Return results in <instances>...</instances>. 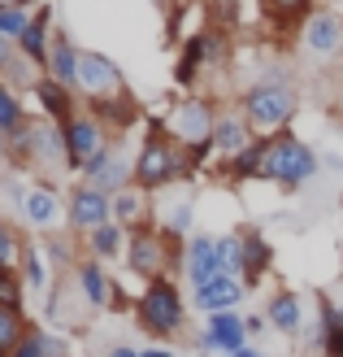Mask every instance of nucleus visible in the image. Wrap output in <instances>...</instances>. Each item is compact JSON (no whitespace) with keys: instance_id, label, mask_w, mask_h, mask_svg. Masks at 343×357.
<instances>
[{"instance_id":"obj_1","label":"nucleus","mask_w":343,"mask_h":357,"mask_svg":"<svg viewBox=\"0 0 343 357\" xmlns=\"http://www.w3.org/2000/svg\"><path fill=\"white\" fill-rule=\"evenodd\" d=\"M187 174H191V153L183 144H174V139L161 131V122H152V131L143 135V144L135 153V188L139 192H161V188H170Z\"/></svg>"},{"instance_id":"obj_2","label":"nucleus","mask_w":343,"mask_h":357,"mask_svg":"<svg viewBox=\"0 0 343 357\" xmlns=\"http://www.w3.org/2000/svg\"><path fill=\"white\" fill-rule=\"evenodd\" d=\"M239 114L257 135H278L300 114V87L296 83H248L239 92Z\"/></svg>"},{"instance_id":"obj_3","label":"nucleus","mask_w":343,"mask_h":357,"mask_svg":"<svg viewBox=\"0 0 343 357\" xmlns=\"http://www.w3.org/2000/svg\"><path fill=\"white\" fill-rule=\"evenodd\" d=\"M187 296L178 292L174 279H152L143 283V292L135 296V323L157 335V340H170V335H183L187 331Z\"/></svg>"},{"instance_id":"obj_4","label":"nucleus","mask_w":343,"mask_h":357,"mask_svg":"<svg viewBox=\"0 0 343 357\" xmlns=\"http://www.w3.org/2000/svg\"><path fill=\"white\" fill-rule=\"evenodd\" d=\"M183 244L187 240H170L157 222H148V227L131 231V244H126V266H131V275H139L143 283L170 279L174 266L183 271Z\"/></svg>"},{"instance_id":"obj_5","label":"nucleus","mask_w":343,"mask_h":357,"mask_svg":"<svg viewBox=\"0 0 343 357\" xmlns=\"http://www.w3.org/2000/svg\"><path fill=\"white\" fill-rule=\"evenodd\" d=\"M317 166H321V162H317L313 144H304V139L292 135V131H278V135H269L261 178H269V183H278V188H287V192H296V188H304V183L317 174Z\"/></svg>"},{"instance_id":"obj_6","label":"nucleus","mask_w":343,"mask_h":357,"mask_svg":"<svg viewBox=\"0 0 343 357\" xmlns=\"http://www.w3.org/2000/svg\"><path fill=\"white\" fill-rule=\"evenodd\" d=\"M218 105L209 96H183L170 105L166 122H161V131H166L174 144H183L187 153L196 149H213V131H218Z\"/></svg>"},{"instance_id":"obj_7","label":"nucleus","mask_w":343,"mask_h":357,"mask_svg":"<svg viewBox=\"0 0 343 357\" xmlns=\"http://www.w3.org/2000/svg\"><path fill=\"white\" fill-rule=\"evenodd\" d=\"M300 48H304V57L313 66L343 70V13L313 9V17L300 26Z\"/></svg>"},{"instance_id":"obj_8","label":"nucleus","mask_w":343,"mask_h":357,"mask_svg":"<svg viewBox=\"0 0 343 357\" xmlns=\"http://www.w3.org/2000/svg\"><path fill=\"white\" fill-rule=\"evenodd\" d=\"M61 135H65V170H70V174H83L87 162H92L96 153L109 149V127H104L92 109H79V114L61 127Z\"/></svg>"},{"instance_id":"obj_9","label":"nucleus","mask_w":343,"mask_h":357,"mask_svg":"<svg viewBox=\"0 0 343 357\" xmlns=\"http://www.w3.org/2000/svg\"><path fill=\"white\" fill-rule=\"evenodd\" d=\"M17 213H22V222H26L31 231H40V236H57L61 222L70 227V213H65V192H57V188L48 183V178H35V183H26Z\"/></svg>"},{"instance_id":"obj_10","label":"nucleus","mask_w":343,"mask_h":357,"mask_svg":"<svg viewBox=\"0 0 343 357\" xmlns=\"http://www.w3.org/2000/svg\"><path fill=\"white\" fill-rule=\"evenodd\" d=\"M222 61H226V40H222V31H218V26H205V31L187 35V44H183V52H178V61H174V83H178V87H191L200 70L222 66Z\"/></svg>"},{"instance_id":"obj_11","label":"nucleus","mask_w":343,"mask_h":357,"mask_svg":"<svg viewBox=\"0 0 343 357\" xmlns=\"http://www.w3.org/2000/svg\"><path fill=\"white\" fill-rule=\"evenodd\" d=\"M222 236H213V231H196V236H187L183 244V283L196 292L205 288V283L222 279Z\"/></svg>"},{"instance_id":"obj_12","label":"nucleus","mask_w":343,"mask_h":357,"mask_svg":"<svg viewBox=\"0 0 343 357\" xmlns=\"http://www.w3.org/2000/svg\"><path fill=\"white\" fill-rule=\"evenodd\" d=\"M65 213H70V231H96L113 222V196L79 178V183L65 188Z\"/></svg>"},{"instance_id":"obj_13","label":"nucleus","mask_w":343,"mask_h":357,"mask_svg":"<svg viewBox=\"0 0 343 357\" xmlns=\"http://www.w3.org/2000/svg\"><path fill=\"white\" fill-rule=\"evenodd\" d=\"M79 96H83L87 105H100V100H118V96H126V79H122L118 61H109L104 52H87V48H83Z\"/></svg>"},{"instance_id":"obj_14","label":"nucleus","mask_w":343,"mask_h":357,"mask_svg":"<svg viewBox=\"0 0 343 357\" xmlns=\"http://www.w3.org/2000/svg\"><path fill=\"white\" fill-rule=\"evenodd\" d=\"M83 183H92V188L109 192V196H118V192H126V188H135V157H126L122 144H109L104 153H96L92 162H87Z\"/></svg>"},{"instance_id":"obj_15","label":"nucleus","mask_w":343,"mask_h":357,"mask_svg":"<svg viewBox=\"0 0 343 357\" xmlns=\"http://www.w3.org/2000/svg\"><path fill=\"white\" fill-rule=\"evenodd\" d=\"M191 340H196V349L226 357V353H244L252 335H248L244 314L234 310V314H209V318H205V327H200V335H191Z\"/></svg>"},{"instance_id":"obj_16","label":"nucleus","mask_w":343,"mask_h":357,"mask_svg":"<svg viewBox=\"0 0 343 357\" xmlns=\"http://www.w3.org/2000/svg\"><path fill=\"white\" fill-rule=\"evenodd\" d=\"M248 283L244 279H213V283H205V288H196L191 292V310L200 314V318H209V314H234L248 301Z\"/></svg>"},{"instance_id":"obj_17","label":"nucleus","mask_w":343,"mask_h":357,"mask_svg":"<svg viewBox=\"0 0 343 357\" xmlns=\"http://www.w3.org/2000/svg\"><path fill=\"white\" fill-rule=\"evenodd\" d=\"M74 283H79V292H83V301H87V310H118L113 301H118V283L109 279V271H104V261H96V257H83L74 271Z\"/></svg>"},{"instance_id":"obj_18","label":"nucleus","mask_w":343,"mask_h":357,"mask_svg":"<svg viewBox=\"0 0 343 357\" xmlns=\"http://www.w3.org/2000/svg\"><path fill=\"white\" fill-rule=\"evenodd\" d=\"M52 40H57V26H52V5H40L31 13V26L22 31V40H17V52L40 70H48V57H52Z\"/></svg>"},{"instance_id":"obj_19","label":"nucleus","mask_w":343,"mask_h":357,"mask_svg":"<svg viewBox=\"0 0 343 357\" xmlns=\"http://www.w3.org/2000/svg\"><path fill=\"white\" fill-rule=\"evenodd\" d=\"M31 96H35V105H40V114H44L48 122H57V127H65V122H70V118H74V114L83 109V105H79V96L70 92L65 83L48 79V75H40V79H35Z\"/></svg>"},{"instance_id":"obj_20","label":"nucleus","mask_w":343,"mask_h":357,"mask_svg":"<svg viewBox=\"0 0 343 357\" xmlns=\"http://www.w3.org/2000/svg\"><path fill=\"white\" fill-rule=\"evenodd\" d=\"M48 79H57L65 83L70 92H79V79H83V48L70 40V35L57 26V40H52V57H48V70H44Z\"/></svg>"},{"instance_id":"obj_21","label":"nucleus","mask_w":343,"mask_h":357,"mask_svg":"<svg viewBox=\"0 0 343 357\" xmlns=\"http://www.w3.org/2000/svg\"><path fill=\"white\" fill-rule=\"evenodd\" d=\"M31 166H65V135L57 122L31 118Z\"/></svg>"},{"instance_id":"obj_22","label":"nucleus","mask_w":343,"mask_h":357,"mask_svg":"<svg viewBox=\"0 0 343 357\" xmlns=\"http://www.w3.org/2000/svg\"><path fill=\"white\" fill-rule=\"evenodd\" d=\"M252 139H257V131L248 127V118H244L239 109H234V114H222V118H218V131H213V153H222L226 162H230V157H239Z\"/></svg>"},{"instance_id":"obj_23","label":"nucleus","mask_w":343,"mask_h":357,"mask_svg":"<svg viewBox=\"0 0 343 357\" xmlns=\"http://www.w3.org/2000/svg\"><path fill=\"white\" fill-rule=\"evenodd\" d=\"M83 244H87V257H96V261H118V257H126V244H131V231H126L122 222H104V227H96V231H87L83 236Z\"/></svg>"},{"instance_id":"obj_24","label":"nucleus","mask_w":343,"mask_h":357,"mask_svg":"<svg viewBox=\"0 0 343 357\" xmlns=\"http://www.w3.org/2000/svg\"><path fill=\"white\" fill-rule=\"evenodd\" d=\"M265 318H269V327L282 331V335H304V301L296 292H287V288L269 296Z\"/></svg>"},{"instance_id":"obj_25","label":"nucleus","mask_w":343,"mask_h":357,"mask_svg":"<svg viewBox=\"0 0 343 357\" xmlns=\"http://www.w3.org/2000/svg\"><path fill=\"white\" fill-rule=\"evenodd\" d=\"M22 283H26V292H40V296H48L57 283H52V271L57 266L48 261V253H44V244L40 240H26V253H22Z\"/></svg>"},{"instance_id":"obj_26","label":"nucleus","mask_w":343,"mask_h":357,"mask_svg":"<svg viewBox=\"0 0 343 357\" xmlns=\"http://www.w3.org/2000/svg\"><path fill=\"white\" fill-rule=\"evenodd\" d=\"M244 257H248V275H244V283H248V288H257V283L269 275V261H274V248H269V240L261 236L257 227L244 231Z\"/></svg>"},{"instance_id":"obj_27","label":"nucleus","mask_w":343,"mask_h":357,"mask_svg":"<svg viewBox=\"0 0 343 357\" xmlns=\"http://www.w3.org/2000/svg\"><path fill=\"white\" fill-rule=\"evenodd\" d=\"M148 192H139V188H126V192H118L113 196V222H122L126 231H139V227H148V213H152V205L143 201Z\"/></svg>"},{"instance_id":"obj_28","label":"nucleus","mask_w":343,"mask_h":357,"mask_svg":"<svg viewBox=\"0 0 343 357\" xmlns=\"http://www.w3.org/2000/svg\"><path fill=\"white\" fill-rule=\"evenodd\" d=\"M265 149H269V135H257V139H252V144H248L239 157H230V162H226V174L234 178V183H244V178H261Z\"/></svg>"},{"instance_id":"obj_29","label":"nucleus","mask_w":343,"mask_h":357,"mask_svg":"<svg viewBox=\"0 0 343 357\" xmlns=\"http://www.w3.org/2000/svg\"><path fill=\"white\" fill-rule=\"evenodd\" d=\"M26 335H31L26 314L13 310V305H0V357H13L17 349H22Z\"/></svg>"},{"instance_id":"obj_30","label":"nucleus","mask_w":343,"mask_h":357,"mask_svg":"<svg viewBox=\"0 0 343 357\" xmlns=\"http://www.w3.org/2000/svg\"><path fill=\"white\" fill-rule=\"evenodd\" d=\"M261 9L274 26H304L313 17V0H261Z\"/></svg>"},{"instance_id":"obj_31","label":"nucleus","mask_w":343,"mask_h":357,"mask_svg":"<svg viewBox=\"0 0 343 357\" xmlns=\"http://www.w3.org/2000/svg\"><path fill=\"white\" fill-rule=\"evenodd\" d=\"M161 231H166L170 240H187V236H196V201H191V196H178V201L166 209Z\"/></svg>"},{"instance_id":"obj_32","label":"nucleus","mask_w":343,"mask_h":357,"mask_svg":"<svg viewBox=\"0 0 343 357\" xmlns=\"http://www.w3.org/2000/svg\"><path fill=\"white\" fill-rule=\"evenodd\" d=\"M26 105H22V96H17V87L0 75V135H9V131H17V127H26Z\"/></svg>"},{"instance_id":"obj_33","label":"nucleus","mask_w":343,"mask_h":357,"mask_svg":"<svg viewBox=\"0 0 343 357\" xmlns=\"http://www.w3.org/2000/svg\"><path fill=\"white\" fill-rule=\"evenodd\" d=\"M22 253H26V236L13 222L0 218V271H17V266H22Z\"/></svg>"},{"instance_id":"obj_34","label":"nucleus","mask_w":343,"mask_h":357,"mask_svg":"<svg viewBox=\"0 0 343 357\" xmlns=\"http://www.w3.org/2000/svg\"><path fill=\"white\" fill-rule=\"evenodd\" d=\"M222 271H226V279H244L248 275L244 231H222Z\"/></svg>"},{"instance_id":"obj_35","label":"nucleus","mask_w":343,"mask_h":357,"mask_svg":"<svg viewBox=\"0 0 343 357\" xmlns=\"http://www.w3.org/2000/svg\"><path fill=\"white\" fill-rule=\"evenodd\" d=\"M13 357H65V340H57L52 331L31 327V335L22 340V349H17Z\"/></svg>"},{"instance_id":"obj_36","label":"nucleus","mask_w":343,"mask_h":357,"mask_svg":"<svg viewBox=\"0 0 343 357\" xmlns=\"http://www.w3.org/2000/svg\"><path fill=\"white\" fill-rule=\"evenodd\" d=\"M40 244H44V253H48V261L52 266H57V271L61 275H70V271H74V248H70V240L61 236V231H57V236H40Z\"/></svg>"},{"instance_id":"obj_37","label":"nucleus","mask_w":343,"mask_h":357,"mask_svg":"<svg viewBox=\"0 0 343 357\" xmlns=\"http://www.w3.org/2000/svg\"><path fill=\"white\" fill-rule=\"evenodd\" d=\"M31 26V9H22V5H0V35L5 40H22V31Z\"/></svg>"},{"instance_id":"obj_38","label":"nucleus","mask_w":343,"mask_h":357,"mask_svg":"<svg viewBox=\"0 0 343 357\" xmlns=\"http://www.w3.org/2000/svg\"><path fill=\"white\" fill-rule=\"evenodd\" d=\"M22 301H26L22 271H0V305H13V310H22Z\"/></svg>"},{"instance_id":"obj_39","label":"nucleus","mask_w":343,"mask_h":357,"mask_svg":"<svg viewBox=\"0 0 343 357\" xmlns=\"http://www.w3.org/2000/svg\"><path fill=\"white\" fill-rule=\"evenodd\" d=\"M244 323H248V335H252V340L269 331V318H265V310H261V314H244Z\"/></svg>"},{"instance_id":"obj_40","label":"nucleus","mask_w":343,"mask_h":357,"mask_svg":"<svg viewBox=\"0 0 343 357\" xmlns=\"http://www.w3.org/2000/svg\"><path fill=\"white\" fill-rule=\"evenodd\" d=\"M17 61V44L13 40H5V35H0V75H5V70Z\"/></svg>"},{"instance_id":"obj_41","label":"nucleus","mask_w":343,"mask_h":357,"mask_svg":"<svg viewBox=\"0 0 343 357\" xmlns=\"http://www.w3.org/2000/svg\"><path fill=\"white\" fill-rule=\"evenodd\" d=\"M139 357H174V349H166V344H148V349H139Z\"/></svg>"},{"instance_id":"obj_42","label":"nucleus","mask_w":343,"mask_h":357,"mask_svg":"<svg viewBox=\"0 0 343 357\" xmlns=\"http://www.w3.org/2000/svg\"><path fill=\"white\" fill-rule=\"evenodd\" d=\"M104 357H139V349H131V344H113Z\"/></svg>"},{"instance_id":"obj_43","label":"nucleus","mask_w":343,"mask_h":357,"mask_svg":"<svg viewBox=\"0 0 343 357\" xmlns=\"http://www.w3.org/2000/svg\"><path fill=\"white\" fill-rule=\"evenodd\" d=\"M239 357H265V353H261V349H252V344H248V349H244Z\"/></svg>"},{"instance_id":"obj_44","label":"nucleus","mask_w":343,"mask_h":357,"mask_svg":"<svg viewBox=\"0 0 343 357\" xmlns=\"http://www.w3.org/2000/svg\"><path fill=\"white\" fill-rule=\"evenodd\" d=\"M335 318H339V327H343V301H335Z\"/></svg>"},{"instance_id":"obj_45","label":"nucleus","mask_w":343,"mask_h":357,"mask_svg":"<svg viewBox=\"0 0 343 357\" xmlns=\"http://www.w3.org/2000/svg\"><path fill=\"white\" fill-rule=\"evenodd\" d=\"M17 5H22V9H35V5H40V0H17Z\"/></svg>"},{"instance_id":"obj_46","label":"nucleus","mask_w":343,"mask_h":357,"mask_svg":"<svg viewBox=\"0 0 343 357\" xmlns=\"http://www.w3.org/2000/svg\"><path fill=\"white\" fill-rule=\"evenodd\" d=\"M339 114H343V92H339Z\"/></svg>"},{"instance_id":"obj_47","label":"nucleus","mask_w":343,"mask_h":357,"mask_svg":"<svg viewBox=\"0 0 343 357\" xmlns=\"http://www.w3.org/2000/svg\"><path fill=\"white\" fill-rule=\"evenodd\" d=\"M0 5H17V0H0Z\"/></svg>"},{"instance_id":"obj_48","label":"nucleus","mask_w":343,"mask_h":357,"mask_svg":"<svg viewBox=\"0 0 343 357\" xmlns=\"http://www.w3.org/2000/svg\"><path fill=\"white\" fill-rule=\"evenodd\" d=\"M226 357H239V353H226Z\"/></svg>"}]
</instances>
